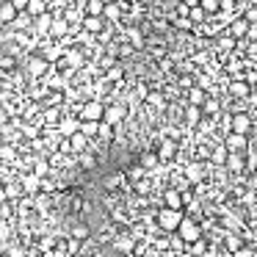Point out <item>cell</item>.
<instances>
[{"mask_svg": "<svg viewBox=\"0 0 257 257\" xmlns=\"http://www.w3.org/2000/svg\"><path fill=\"white\" fill-rule=\"evenodd\" d=\"M155 218H158V227H161V232L163 235H172V232H177L180 229V224H183V210H174V207H163V210H158L155 213Z\"/></svg>", "mask_w": 257, "mask_h": 257, "instance_id": "6da1fadb", "label": "cell"}, {"mask_svg": "<svg viewBox=\"0 0 257 257\" xmlns=\"http://www.w3.org/2000/svg\"><path fill=\"white\" fill-rule=\"evenodd\" d=\"M177 235H180V238H183L188 246H194L196 240H202V229H199V224H196L191 216H185V218H183V224H180Z\"/></svg>", "mask_w": 257, "mask_h": 257, "instance_id": "7a4b0ae2", "label": "cell"}, {"mask_svg": "<svg viewBox=\"0 0 257 257\" xmlns=\"http://www.w3.org/2000/svg\"><path fill=\"white\" fill-rule=\"evenodd\" d=\"M105 119V105L100 100H89L80 108V122H102Z\"/></svg>", "mask_w": 257, "mask_h": 257, "instance_id": "3957f363", "label": "cell"}, {"mask_svg": "<svg viewBox=\"0 0 257 257\" xmlns=\"http://www.w3.org/2000/svg\"><path fill=\"white\" fill-rule=\"evenodd\" d=\"M111 246H113V251H119V254L130 257V254L136 251V246H139V243H136V238H133L130 232H122V235H116V240H113Z\"/></svg>", "mask_w": 257, "mask_h": 257, "instance_id": "277c9868", "label": "cell"}, {"mask_svg": "<svg viewBox=\"0 0 257 257\" xmlns=\"http://www.w3.org/2000/svg\"><path fill=\"white\" fill-rule=\"evenodd\" d=\"M56 130H58L61 139H72L75 133H80V122H75L72 116H67V119H61V122L56 124Z\"/></svg>", "mask_w": 257, "mask_h": 257, "instance_id": "5b68a950", "label": "cell"}, {"mask_svg": "<svg viewBox=\"0 0 257 257\" xmlns=\"http://www.w3.org/2000/svg\"><path fill=\"white\" fill-rule=\"evenodd\" d=\"M251 127H254V124H251V119L246 116V113H235V116H232V133L249 136V133H251Z\"/></svg>", "mask_w": 257, "mask_h": 257, "instance_id": "8992f818", "label": "cell"}, {"mask_svg": "<svg viewBox=\"0 0 257 257\" xmlns=\"http://www.w3.org/2000/svg\"><path fill=\"white\" fill-rule=\"evenodd\" d=\"M163 202H166V207H174V210H183V205H185L183 191H180V188H169L166 194H163Z\"/></svg>", "mask_w": 257, "mask_h": 257, "instance_id": "52a82bcc", "label": "cell"}, {"mask_svg": "<svg viewBox=\"0 0 257 257\" xmlns=\"http://www.w3.org/2000/svg\"><path fill=\"white\" fill-rule=\"evenodd\" d=\"M28 72H31V78H42L45 72H50V64H47L45 58L34 56V58L28 61Z\"/></svg>", "mask_w": 257, "mask_h": 257, "instance_id": "ba28073f", "label": "cell"}, {"mask_svg": "<svg viewBox=\"0 0 257 257\" xmlns=\"http://www.w3.org/2000/svg\"><path fill=\"white\" fill-rule=\"evenodd\" d=\"M224 144H227V150H229V152H240L246 144H249V139H246V136H240V133H227Z\"/></svg>", "mask_w": 257, "mask_h": 257, "instance_id": "9c48e42d", "label": "cell"}, {"mask_svg": "<svg viewBox=\"0 0 257 257\" xmlns=\"http://www.w3.org/2000/svg\"><path fill=\"white\" fill-rule=\"evenodd\" d=\"M20 183H23V188H25V194H28V196H34L36 191L42 188V177H36V174H23Z\"/></svg>", "mask_w": 257, "mask_h": 257, "instance_id": "30bf717a", "label": "cell"}, {"mask_svg": "<svg viewBox=\"0 0 257 257\" xmlns=\"http://www.w3.org/2000/svg\"><path fill=\"white\" fill-rule=\"evenodd\" d=\"M122 119H124V105H111V108H105V119H102V122H108L111 127H116Z\"/></svg>", "mask_w": 257, "mask_h": 257, "instance_id": "8fae6325", "label": "cell"}, {"mask_svg": "<svg viewBox=\"0 0 257 257\" xmlns=\"http://www.w3.org/2000/svg\"><path fill=\"white\" fill-rule=\"evenodd\" d=\"M174 152H177V144H174L172 139H163L161 147H158V158H161V161H169V158H174Z\"/></svg>", "mask_w": 257, "mask_h": 257, "instance_id": "7c38bea8", "label": "cell"}, {"mask_svg": "<svg viewBox=\"0 0 257 257\" xmlns=\"http://www.w3.org/2000/svg\"><path fill=\"white\" fill-rule=\"evenodd\" d=\"M243 166H246V155H240V152H229L227 166H224V169H229V172H235V174H238Z\"/></svg>", "mask_w": 257, "mask_h": 257, "instance_id": "4fadbf2b", "label": "cell"}, {"mask_svg": "<svg viewBox=\"0 0 257 257\" xmlns=\"http://www.w3.org/2000/svg\"><path fill=\"white\" fill-rule=\"evenodd\" d=\"M202 174H205V163H191V166H185L188 183H202Z\"/></svg>", "mask_w": 257, "mask_h": 257, "instance_id": "5bb4252c", "label": "cell"}, {"mask_svg": "<svg viewBox=\"0 0 257 257\" xmlns=\"http://www.w3.org/2000/svg\"><path fill=\"white\" fill-rule=\"evenodd\" d=\"M69 238L80 240V243H86V240H91V229L86 227V224H75L72 229H69Z\"/></svg>", "mask_w": 257, "mask_h": 257, "instance_id": "9a60e30c", "label": "cell"}, {"mask_svg": "<svg viewBox=\"0 0 257 257\" xmlns=\"http://www.w3.org/2000/svg\"><path fill=\"white\" fill-rule=\"evenodd\" d=\"M227 158H229V150H227V144H218L216 150L210 152V161L216 163V166H227Z\"/></svg>", "mask_w": 257, "mask_h": 257, "instance_id": "2e32d148", "label": "cell"}, {"mask_svg": "<svg viewBox=\"0 0 257 257\" xmlns=\"http://www.w3.org/2000/svg\"><path fill=\"white\" fill-rule=\"evenodd\" d=\"M188 102L191 105H205L207 102V91L205 89H199V86H194V89H188Z\"/></svg>", "mask_w": 257, "mask_h": 257, "instance_id": "e0dca14e", "label": "cell"}, {"mask_svg": "<svg viewBox=\"0 0 257 257\" xmlns=\"http://www.w3.org/2000/svg\"><path fill=\"white\" fill-rule=\"evenodd\" d=\"M69 144H72V152H75V155H83V152H86V144H89V136L75 133L72 139H69Z\"/></svg>", "mask_w": 257, "mask_h": 257, "instance_id": "ac0fdd59", "label": "cell"}, {"mask_svg": "<svg viewBox=\"0 0 257 257\" xmlns=\"http://www.w3.org/2000/svg\"><path fill=\"white\" fill-rule=\"evenodd\" d=\"M17 17H20V12L12 6V3H3V6H0V23L9 25V23H14Z\"/></svg>", "mask_w": 257, "mask_h": 257, "instance_id": "d6986e66", "label": "cell"}, {"mask_svg": "<svg viewBox=\"0 0 257 257\" xmlns=\"http://www.w3.org/2000/svg\"><path fill=\"white\" fill-rule=\"evenodd\" d=\"M61 67H72V69H80L83 67V56H80L78 50H69L67 53V58L61 61Z\"/></svg>", "mask_w": 257, "mask_h": 257, "instance_id": "ffe728a7", "label": "cell"}, {"mask_svg": "<svg viewBox=\"0 0 257 257\" xmlns=\"http://www.w3.org/2000/svg\"><path fill=\"white\" fill-rule=\"evenodd\" d=\"M6 196L9 199H23V196H28L25 194V188H23V183H6Z\"/></svg>", "mask_w": 257, "mask_h": 257, "instance_id": "44dd1931", "label": "cell"}, {"mask_svg": "<svg viewBox=\"0 0 257 257\" xmlns=\"http://www.w3.org/2000/svg\"><path fill=\"white\" fill-rule=\"evenodd\" d=\"M86 14L102 17V14H105V0H89V3H86Z\"/></svg>", "mask_w": 257, "mask_h": 257, "instance_id": "7402d4cb", "label": "cell"}, {"mask_svg": "<svg viewBox=\"0 0 257 257\" xmlns=\"http://www.w3.org/2000/svg\"><path fill=\"white\" fill-rule=\"evenodd\" d=\"M249 31H251L249 20H235V23L229 25V34H232V36H246Z\"/></svg>", "mask_w": 257, "mask_h": 257, "instance_id": "603a6c76", "label": "cell"}, {"mask_svg": "<svg viewBox=\"0 0 257 257\" xmlns=\"http://www.w3.org/2000/svg\"><path fill=\"white\" fill-rule=\"evenodd\" d=\"M100 240H102V243H113V240H116V229H113L111 221H105L100 227Z\"/></svg>", "mask_w": 257, "mask_h": 257, "instance_id": "cb8c5ba5", "label": "cell"}, {"mask_svg": "<svg viewBox=\"0 0 257 257\" xmlns=\"http://www.w3.org/2000/svg\"><path fill=\"white\" fill-rule=\"evenodd\" d=\"M83 28L89 31V34H102V20H100V17H91V14H86Z\"/></svg>", "mask_w": 257, "mask_h": 257, "instance_id": "d4e9b609", "label": "cell"}, {"mask_svg": "<svg viewBox=\"0 0 257 257\" xmlns=\"http://www.w3.org/2000/svg\"><path fill=\"white\" fill-rule=\"evenodd\" d=\"M50 34H53V36H67V34H69V23H67L64 17H56V20H53Z\"/></svg>", "mask_w": 257, "mask_h": 257, "instance_id": "484cf974", "label": "cell"}, {"mask_svg": "<svg viewBox=\"0 0 257 257\" xmlns=\"http://www.w3.org/2000/svg\"><path fill=\"white\" fill-rule=\"evenodd\" d=\"M28 14H31V17H42V14H47V3H45V0H31V3H28Z\"/></svg>", "mask_w": 257, "mask_h": 257, "instance_id": "4316f807", "label": "cell"}, {"mask_svg": "<svg viewBox=\"0 0 257 257\" xmlns=\"http://www.w3.org/2000/svg\"><path fill=\"white\" fill-rule=\"evenodd\" d=\"M53 20H56V17H50V14H42V17H36V25H34V28L39 31V34H50Z\"/></svg>", "mask_w": 257, "mask_h": 257, "instance_id": "83f0119b", "label": "cell"}, {"mask_svg": "<svg viewBox=\"0 0 257 257\" xmlns=\"http://www.w3.org/2000/svg\"><path fill=\"white\" fill-rule=\"evenodd\" d=\"M229 94L232 97H249V83H243V80H235V83H229Z\"/></svg>", "mask_w": 257, "mask_h": 257, "instance_id": "f1b7e54d", "label": "cell"}, {"mask_svg": "<svg viewBox=\"0 0 257 257\" xmlns=\"http://www.w3.org/2000/svg\"><path fill=\"white\" fill-rule=\"evenodd\" d=\"M202 113H205V111H202L199 105H188V111H185V122H188V124H199L202 122Z\"/></svg>", "mask_w": 257, "mask_h": 257, "instance_id": "f546056e", "label": "cell"}, {"mask_svg": "<svg viewBox=\"0 0 257 257\" xmlns=\"http://www.w3.org/2000/svg\"><path fill=\"white\" fill-rule=\"evenodd\" d=\"M100 124L102 122H80V133L89 136V139L91 136H100Z\"/></svg>", "mask_w": 257, "mask_h": 257, "instance_id": "4dcf8cb0", "label": "cell"}, {"mask_svg": "<svg viewBox=\"0 0 257 257\" xmlns=\"http://www.w3.org/2000/svg\"><path fill=\"white\" fill-rule=\"evenodd\" d=\"M246 169H249V174L257 172V150H254V147L246 150Z\"/></svg>", "mask_w": 257, "mask_h": 257, "instance_id": "1f68e13d", "label": "cell"}, {"mask_svg": "<svg viewBox=\"0 0 257 257\" xmlns=\"http://www.w3.org/2000/svg\"><path fill=\"white\" fill-rule=\"evenodd\" d=\"M224 243H227V251H240V238L235 232H227L224 235Z\"/></svg>", "mask_w": 257, "mask_h": 257, "instance_id": "d6a6232c", "label": "cell"}, {"mask_svg": "<svg viewBox=\"0 0 257 257\" xmlns=\"http://www.w3.org/2000/svg\"><path fill=\"white\" fill-rule=\"evenodd\" d=\"M14 158H17L14 144H0V161H14Z\"/></svg>", "mask_w": 257, "mask_h": 257, "instance_id": "836d02e7", "label": "cell"}, {"mask_svg": "<svg viewBox=\"0 0 257 257\" xmlns=\"http://www.w3.org/2000/svg\"><path fill=\"white\" fill-rule=\"evenodd\" d=\"M202 111H205L207 116H216V113L221 111V105H218V100H213V97H207V102L202 105Z\"/></svg>", "mask_w": 257, "mask_h": 257, "instance_id": "e575fe53", "label": "cell"}, {"mask_svg": "<svg viewBox=\"0 0 257 257\" xmlns=\"http://www.w3.org/2000/svg\"><path fill=\"white\" fill-rule=\"evenodd\" d=\"M78 163H80L83 169H94V166H97V158L89 155V152H83V155H78Z\"/></svg>", "mask_w": 257, "mask_h": 257, "instance_id": "d590c367", "label": "cell"}, {"mask_svg": "<svg viewBox=\"0 0 257 257\" xmlns=\"http://www.w3.org/2000/svg\"><path fill=\"white\" fill-rule=\"evenodd\" d=\"M147 102H150L152 108H163V105H166V100H163V94H161V91H152V94L147 97Z\"/></svg>", "mask_w": 257, "mask_h": 257, "instance_id": "8d00e7d4", "label": "cell"}, {"mask_svg": "<svg viewBox=\"0 0 257 257\" xmlns=\"http://www.w3.org/2000/svg\"><path fill=\"white\" fill-rule=\"evenodd\" d=\"M158 161H161V158H158V155H152V152L141 155V166H144V169H155V166H158Z\"/></svg>", "mask_w": 257, "mask_h": 257, "instance_id": "74e56055", "label": "cell"}, {"mask_svg": "<svg viewBox=\"0 0 257 257\" xmlns=\"http://www.w3.org/2000/svg\"><path fill=\"white\" fill-rule=\"evenodd\" d=\"M105 185L108 191H116V185H122V174H111V177H105Z\"/></svg>", "mask_w": 257, "mask_h": 257, "instance_id": "f35d334b", "label": "cell"}, {"mask_svg": "<svg viewBox=\"0 0 257 257\" xmlns=\"http://www.w3.org/2000/svg\"><path fill=\"white\" fill-rule=\"evenodd\" d=\"M202 9H205L207 14H213V12L221 9V0H202Z\"/></svg>", "mask_w": 257, "mask_h": 257, "instance_id": "ab89813d", "label": "cell"}, {"mask_svg": "<svg viewBox=\"0 0 257 257\" xmlns=\"http://www.w3.org/2000/svg\"><path fill=\"white\" fill-rule=\"evenodd\" d=\"M188 17L194 20V23H199V20H205V9H202V6H194V9L188 12Z\"/></svg>", "mask_w": 257, "mask_h": 257, "instance_id": "60d3db41", "label": "cell"}, {"mask_svg": "<svg viewBox=\"0 0 257 257\" xmlns=\"http://www.w3.org/2000/svg\"><path fill=\"white\" fill-rule=\"evenodd\" d=\"M47 172H50V169H47L45 161H36V163H34V174H36V177H45Z\"/></svg>", "mask_w": 257, "mask_h": 257, "instance_id": "b9f144b4", "label": "cell"}, {"mask_svg": "<svg viewBox=\"0 0 257 257\" xmlns=\"http://www.w3.org/2000/svg\"><path fill=\"white\" fill-rule=\"evenodd\" d=\"M105 17L108 20H119V6H116V3H108V6H105Z\"/></svg>", "mask_w": 257, "mask_h": 257, "instance_id": "7bdbcfd3", "label": "cell"}, {"mask_svg": "<svg viewBox=\"0 0 257 257\" xmlns=\"http://www.w3.org/2000/svg\"><path fill=\"white\" fill-rule=\"evenodd\" d=\"M122 67H111V69H108V80H122Z\"/></svg>", "mask_w": 257, "mask_h": 257, "instance_id": "ee69618b", "label": "cell"}, {"mask_svg": "<svg viewBox=\"0 0 257 257\" xmlns=\"http://www.w3.org/2000/svg\"><path fill=\"white\" fill-rule=\"evenodd\" d=\"M9 3H12L17 12H28V3H31V0H9Z\"/></svg>", "mask_w": 257, "mask_h": 257, "instance_id": "f6af8a7d", "label": "cell"}, {"mask_svg": "<svg viewBox=\"0 0 257 257\" xmlns=\"http://www.w3.org/2000/svg\"><path fill=\"white\" fill-rule=\"evenodd\" d=\"M14 64H17V61H14L12 56H3V58H0V69H14Z\"/></svg>", "mask_w": 257, "mask_h": 257, "instance_id": "bcb514c9", "label": "cell"}, {"mask_svg": "<svg viewBox=\"0 0 257 257\" xmlns=\"http://www.w3.org/2000/svg\"><path fill=\"white\" fill-rule=\"evenodd\" d=\"M111 136H113L111 124H108V122H102V124H100V139H111Z\"/></svg>", "mask_w": 257, "mask_h": 257, "instance_id": "7dc6e473", "label": "cell"}, {"mask_svg": "<svg viewBox=\"0 0 257 257\" xmlns=\"http://www.w3.org/2000/svg\"><path fill=\"white\" fill-rule=\"evenodd\" d=\"M127 174H130V180H141V177H144V166H133Z\"/></svg>", "mask_w": 257, "mask_h": 257, "instance_id": "c3c4849f", "label": "cell"}, {"mask_svg": "<svg viewBox=\"0 0 257 257\" xmlns=\"http://www.w3.org/2000/svg\"><path fill=\"white\" fill-rule=\"evenodd\" d=\"M130 42H133V47H141V34L139 31H130Z\"/></svg>", "mask_w": 257, "mask_h": 257, "instance_id": "681fc988", "label": "cell"}, {"mask_svg": "<svg viewBox=\"0 0 257 257\" xmlns=\"http://www.w3.org/2000/svg\"><path fill=\"white\" fill-rule=\"evenodd\" d=\"M45 122H50V124H58V113H56V111H47V113H45Z\"/></svg>", "mask_w": 257, "mask_h": 257, "instance_id": "f907efd6", "label": "cell"}, {"mask_svg": "<svg viewBox=\"0 0 257 257\" xmlns=\"http://www.w3.org/2000/svg\"><path fill=\"white\" fill-rule=\"evenodd\" d=\"M12 235V229H9V224L6 221H0V238H9Z\"/></svg>", "mask_w": 257, "mask_h": 257, "instance_id": "816d5d0a", "label": "cell"}, {"mask_svg": "<svg viewBox=\"0 0 257 257\" xmlns=\"http://www.w3.org/2000/svg\"><path fill=\"white\" fill-rule=\"evenodd\" d=\"M246 20H249V23L254 25V23H257V9H249V14H246Z\"/></svg>", "mask_w": 257, "mask_h": 257, "instance_id": "f5cc1de1", "label": "cell"}, {"mask_svg": "<svg viewBox=\"0 0 257 257\" xmlns=\"http://www.w3.org/2000/svg\"><path fill=\"white\" fill-rule=\"evenodd\" d=\"M50 86H56V89H61V86H64V78H58V75H53Z\"/></svg>", "mask_w": 257, "mask_h": 257, "instance_id": "db71d44e", "label": "cell"}, {"mask_svg": "<svg viewBox=\"0 0 257 257\" xmlns=\"http://www.w3.org/2000/svg\"><path fill=\"white\" fill-rule=\"evenodd\" d=\"M249 188H251V191H257V172L249 177Z\"/></svg>", "mask_w": 257, "mask_h": 257, "instance_id": "11a10c76", "label": "cell"}, {"mask_svg": "<svg viewBox=\"0 0 257 257\" xmlns=\"http://www.w3.org/2000/svg\"><path fill=\"white\" fill-rule=\"evenodd\" d=\"M174 25H177V28H188L191 23H188V20H183V17H180V20H174Z\"/></svg>", "mask_w": 257, "mask_h": 257, "instance_id": "9f6ffc18", "label": "cell"}, {"mask_svg": "<svg viewBox=\"0 0 257 257\" xmlns=\"http://www.w3.org/2000/svg\"><path fill=\"white\" fill-rule=\"evenodd\" d=\"M130 53H133V47H130V45H124V47H119V56H130Z\"/></svg>", "mask_w": 257, "mask_h": 257, "instance_id": "6f0895ef", "label": "cell"}, {"mask_svg": "<svg viewBox=\"0 0 257 257\" xmlns=\"http://www.w3.org/2000/svg\"><path fill=\"white\" fill-rule=\"evenodd\" d=\"M3 202H9V196H6V185H0V205Z\"/></svg>", "mask_w": 257, "mask_h": 257, "instance_id": "680465c9", "label": "cell"}, {"mask_svg": "<svg viewBox=\"0 0 257 257\" xmlns=\"http://www.w3.org/2000/svg\"><path fill=\"white\" fill-rule=\"evenodd\" d=\"M251 147H257V124L251 127Z\"/></svg>", "mask_w": 257, "mask_h": 257, "instance_id": "91938a15", "label": "cell"}, {"mask_svg": "<svg viewBox=\"0 0 257 257\" xmlns=\"http://www.w3.org/2000/svg\"><path fill=\"white\" fill-rule=\"evenodd\" d=\"M6 122H9V116H6V113H0V127H3Z\"/></svg>", "mask_w": 257, "mask_h": 257, "instance_id": "94428289", "label": "cell"}, {"mask_svg": "<svg viewBox=\"0 0 257 257\" xmlns=\"http://www.w3.org/2000/svg\"><path fill=\"white\" fill-rule=\"evenodd\" d=\"M177 257H194V254H191V251H188V249H185V251H183V254H177Z\"/></svg>", "mask_w": 257, "mask_h": 257, "instance_id": "6125c7cd", "label": "cell"}, {"mask_svg": "<svg viewBox=\"0 0 257 257\" xmlns=\"http://www.w3.org/2000/svg\"><path fill=\"white\" fill-rule=\"evenodd\" d=\"M249 34H251V36H257V25H251V31H249Z\"/></svg>", "mask_w": 257, "mask_h": 257, "instance_id": "be15d7a7", "label": "cell"}]
</instances>
